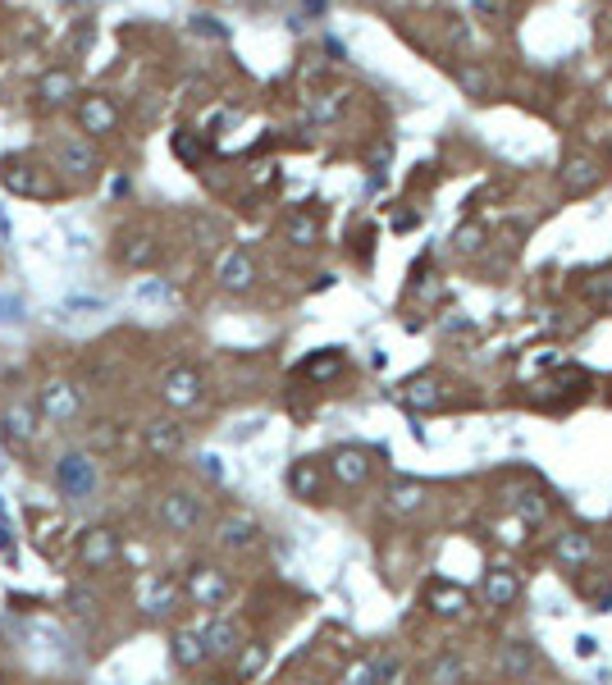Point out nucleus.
Returning <instances> with one entry per match:
<instances>
[{"label":"nucleus","instance_id":"1","mask_svg":"<svg viewBox=\"0 0 612 685\" xmlns=\"http://www.w3.org/2000/svg\"><path fill=\"white\" fill-rule=\"evenodd\" d=\"M183 594H187L196 607H211V612H220V607L233 598V580H229L220 567H211V562H196V567L187 571Z\"/></svg>","mask_w":612,"mask_h":685},{"label":"nucleus","instance_id":"2","mask_svg":"<svg viewBox=\"0 0 612 685\" xmlns=\"http://www.w3.org/2000/svg\"><path fill=\"white\" fill-rule=\"evenodd\" d=\"M55 489L64 498H92L96 494V461L87 452H64L55 461Z\"/></svg>","mask_w":612,"mask_h":685},{"label":"nucleus","instance_id":"3","mask_svg":"<svg viewBox=\"0 0 612 685\" xmlns=\"http://www.w3.org/2000/svg\"><path fill=\"white\" fill-rule=\"evenodd\" d=\"M37 411H41L46 421L69 425V421H78V416H83V388H78V384H69V379H55V384H46V388H41Z\"/></svg>","mask_w":612,"mask_h":685},{"label":"nucleus","instance_id":"4","mask_svg":"<svg viewBox=\"0 0 612 685\" xmlns=\"http://www.w3.org/2000/svg\"><path fill=\"white\" fill-rule=\"evenodd\" d=\"M119 562V534L110 525H92L78 539V567L83 571H110Z\"/></svg>","mask_w":612,"mask_h":685},{"label":"nucleus","instance_id":"5","mask_svg":"<svg viewBox=\"0 0 612 685\" xmlns=\"http://www.w3.org/2000/svg\"><path fill=\"white\" fill-rule=\"evenodd\" d=\"M78 132L83 137H110V132H119V105H114V96L87 92L78 101Z\"/></svg>","mask_w":612,"mask_h":685},{"label":"nucleus","instance_id":"6","mask_svg":"<svg viewBox=\"0 0 612 685\" xmlns=\"http://www.w3.org/2000/svg\"><path fill=\"white\" fill-rule=\"evenodd\" d=\"M74 96H78V74L74 68H46V74L37 78V87H32L37 110H64V105H74Z\"/></svg>","mask_w":612,"mask_h":685},{"label":"nucleus","instance_id":"7","mask_svg":"<svg viewBox=\"0 0 612 685\" xmlns=\"http://www.w3.org/2000/svg\"><path fill=\"white\" fill-rule=\"evenodd\" d=\"M55 169L78 174V178H96L101 174V156L92 147V137H64V142H55Z\"/></svg>","mask_w":612,"mask_h":685},{"label":"nucleus","instance_id":"8","mask_svg":"<svg viewBox=\"0 0 612 685\" xmlns=\"http://www.w3.org/2000/svg\"><path fill=\"white\" fill-rule=\"evenodd\" d=\"M201 498L196 494H165L160 498V521H165V530H174V534H192L196 525H201Z\"/></svg>","mask_w":612,"mask_h":685},{"label":"nucleus","instance_id":"9","mask_svg":"<svg viewBox=\"0 0 612 685\" xmlns=\"http://www.w3.org/2000/svg\"><path fill=\"white\" fill-rule=\"evenodd\" d=\"M0 183H5L10 192H19V196H55V178L32 169V165H23V160H10L5 169H0Z\"/></svg>","mask_w":612,"mask_h":685},{"label":"nucleus","instance_id":"10","mask_svg":"<svg viewBox=\"0 0 612 685\" xmlns=\"http://www.w3.org/2000/svg\"><path fill=\"white\" fill-rule=\"evenodd\" d=\"M160 397H165L174 411L196 406V402H201V375H196L192 366H174V370L165 375V384H160Z\"/></svg>","mask_w":612,"mask_h":685},{"label":"nucleus","instance_id":"11","mask_svg":"<svg viewBox=\"0 0 612 685\" xmlns=\"http://www.w3.org/2000/svg\"><path fill=\"white\" fill-rule=\"evenodd\" d=\"M142 443H147V452H156V457H174V452H183V425L169 421V416L147 421V425H142Z\"/></svg>","mask_w":612,"mask_h":685},{"label":"nucleus","instance_id":"12","mask_svg":"<svg viewBox=\"0 0 612 685\" xmlns=\"http://www.w3.org/2000/svg\"><path fill=\"white\" fill-rule=\"evenodd\" d=\"M138 603H142L147 616H165V612H174V603H178V585L165 580V576H147L142 589H138Z\"/></svg>","mask_w":612,"mask_h":685},{"label":"nucleus","instance_id":"13","mask_svg":"<svg viewBox=\"0 0 612 685\" xmlns=\"http://www.w3.org/2000/svg\"><path fill=\"white\" fill-rule=\"evenodd\" d=\"M220 543L224 548H251L256 539H260V521L256 516H247V512H229V516H220Z\"/></svg>","mask_w":612,"mask_h":685},{"label":"nucleus","instance_id":"14","mask_svg":"<svg viewBox=\"0 0 612 685\" xmlns=\"http://www.w3.org/2000/svg\"><path fill=\"white\" fill-rule=\"evenodd\" d=\"M220 284H224L229 293H247V288L256 284V260H251L242 247L220 260Z\"/></svg>","mask_w":612,"mask_h":685},{"label":"nucleus","instance_id":"15","mask_svg":"<svg viewBox=\"0 0 612 685\" xmlns=\"http://www.w3.org/2000/svg\"><path fill=\"white\" fill-rule=\"evenodd\" d=\"M402 402L412 406V411H439L443 406V388L434 375H412L402 384Z\"/></svg>","mask_w":612,"mask_h":685},{"label":"nucleus","instance_id":"16","mask_svg":"<svg viewBox=\"0 0 612 685\" xmlns=\"http://www.w3.org/2000/svg\"><path fill=\"white\" fill-rule=\"evenodd\" d=\"M37 416H41L37 406L14 402V406H5V411H0V430H5L10 439H32V434H37Z\"/></svg>","mask_w":612,"mask_h":685},{"label":"nucleus","instance_id":"17","mask_svg":"<svg viewBox=\"0 0 612 685\" xmlns=\"http://www.w3.org/2000/svg\"><path fill=\"white\" fill-rule=\"evenodd\" d=\"M201 640H206V653L211 658H229V653H238V626L229 622V616H215V622L201 631Z\"/></svg>","mask_w":612,"mask_h":685},{"label":"nucleus","instance_id":"18","mask_svg":"<svg viewBox=\"0 0 612 685\" xmlns=\"http://www.w3.org/2000/svg\"><path fill=\"white\" fill-rule=\"evenodd\" d=\"M211 653H206V640H201V631H178L174 635V667H183V671H192V667H201Z\"/></svg>","mask_w":612,"mask_h":685},{"label":"nucleus","instance_id":"19","mask_svg":"<svg viewBox=\"0 0 612 685\" xmlns=\"http://www.w3.org/2000/svg\"><path fill=\"white\" fill-rule=\"evenodd\" d=\"M589 187H598V165L589 156H571L562 165V192H589Z\"/></svg>","mask_w":612,"mask_h":685},{"label":"nucleus","instance_id":"20","mask_svg":"<svg viewBox=\"0 0 612 685\" xmlns=\"http://www.w3.org/2000/svg\"><path fill=\"white\" fill-rule=\"evenodd\" d=\"M333 475L343 480V485H361V480L370 475V461L361 448H338L333 452Z\"/></svg>","mask_w":612,"mask_h":685},{"label":"nucleus","instance_id":"21","mask_svg":"<svg viewBox=\"0 0 612 685\" xmlns=\"http://www.w3.org/2000/svg\"><path fill=\"white\" fill-rule=\"evenodd\" d=\"M288 489H293L297 498H320V494H324L320 466H315V461H297V466L288 470Z\"/></svg>","mask_w":612,"mask_h":685},{"label":"nucleus","instance_id":"22","mask_svg":"<svg viewBox=\"0 0 612 685\" xmlns=\"http://www.w3.org/2000/svg\"><path fill=\"white\" fill-rule=\"evenodd\" d=\"M516 594H521V580H516L512 571H489V576H485V598H489L494 607H507Z\"/></svg>","mask_w":612,"mask_h":685},{"label":"nucleus","instance_id":"23","mask_svg":"<svg viewBox=\"0 0 612 685\" xmlns=\"http://www.w3.org/2000/svg\"><path fill=\"white\" fill-rule=\"evenodd\" d=\"M119 260H123V265H151V260H156V242H151L147 233H123Z\"/></svg>","mask_w":612,"mask_h":685},{"label":"nucleus","instance_id":"24","mask_svg":"<svg viewBox=\"0 0 612 685\" xmlns=\"http://www.w3.org/2000/svg\"><path fill=\"white\" fill-rule=\"evenodd\" d=\"M174 156H178L187 169H196L201 160H206V142H201L192 128H178V132H174Z\"/></svg>","mask_w":612,"mask_h":685},{"label":"nucleus","instance_id":"25","mask_svg":"<svg viewBox=\"0 0 612 685\" xmlns=\"http://www.w3.org/2000/svg\"><path fill=\"white\" fill-rule=\"evenodd\" d=\"M430 607L439 616H457V612H466V589H457V585H430Z\"/></svg>","mask_w":612,"mask_h":685},{"label":"nucleus","instance_id":"26","mask_svg":"<svg viewBox=\"0 0 612 685\" xmlns=\"http://www.w3.org/2000/svg\"><path fill=\"white\" fill-rule=\"evenodd\" d=\"M498 667H503V676H525L534 667V649L530 644H503Z\"/></svg>","mask_w":612,"mask_h":685},{"label":"nucleus","instance_id":"27","mask_svg":"<svg viewBox=\"0 0 612 685\" xmlns=\"http://www.w3.org/2000/svg\"><path fill=\"white\" fill-rule=\"evenodd\" d=\"M558 558H562L567 567H580V562L589 558V534H585V530L562 534V539H558Z\"/></svg>","mask_w":612,"mask_h":685},{"label":"nucleus","instance_id":"28","mask_svg":"<svg viewBox=\"0 0 612 685\" xmlns=\"http://www.w3.org/2000/svg\"><path fill=\"white\" fill-rule=\"evenodd\" d=\"M338 370H343V357H338V352H324V357H311V361L302 366V375H306V379H333Z\"/></svg>","mask_w":612,"mask_h":685},{"label":"nucleus","instance_id":"29","mask_svg":"<svg viewBox=\"0 0 612 685\" xmlns=\"http://www.w3.org/2000/svg\"><path fill=\"white\" fill-rule=\"evenodd\" d=\"M430 680H439V685H448V680H461L466 676V667H461V658H452V653H443V658H434L430 662V671H425Z\"/></svg>","mask_w":612,"mask_h":685},{"label":"nucleus","instance_id":"30","mask_svg":"<svg viewBox=\"0 0 612 685\" xmlns=\"http://www.w3.org/2000/svg\"><path fill=\"white\" fill-rule=\"evenodd\" d=\"M288 238H293L297 247H311V242H320V224H315L311 215H293V220H288Z\"/></svg>","mask_w":612,"mask_h":685},{"label":"nucleus","instance_id":"31","mask_svg":"<svg viewBox=\"0 0 612 685\" xmlns=\"http://www.w3.org/2000/svg\"><path fill=\"white\" fill-rule=\"evenodd\" d=\"M69 607L78 612V616H96V607H101V598L87 589V585H69Z\"/></svg>","mask_w":612,"mask_h":685},{"label":"nucleus","instance_id":"32","mask_svg":"<svg viewBox=\"0 0 612 685\" xmlns=\"http://www.w3.org/2000/svg\"><path fill=\"white\" fill-rule=\"evenodd\" d=\"M393 507L397 512H412V507H421V485H412V480H402V485H393Z\"/></svg>","mask_w":612,"mask_h":685},{"label":"nucleus","instance_id":"33","mask_svg":"<svg viewBox=\"0 0 612 685\" xmlns=\"http://www.w3.org/2000/svg\"><path fill=\"white\" fill-rule=\"evenodd\" d=\"M192 233H196L201 247H220V238H224V229H220L211 215H196V220H192Z\"/></svg>","mask_w":612,"mask_h":685},{"label":"nucleus","instance_id":"34","mask_svg":"<svg viewBox=\"0 0 612 685\" xmlns=\"http://www.w3.org/2000/svg\"><path fill=\"white\" fill-rule=\"evenodd\" d=\"M23 315H28V306L19 293H0V324H23Z\"/></svg>","mask_w":612,"mask_h":685},{"label":"nucleus","instance_id":"35","mask_svg":"<svg viewBox=\"0 0 612 685\" xmlns=\"http://www.w3.org/2000/svg\"><path fill=\"white\" fill-rule=\"evenodd\" d=\"M589 297L603 302V306L612 302V265H603L598 274H589Z\"/></svg>","mask_w":612,"mask_h":685},{"label":"nucleus","instance_id":"36","mask_svg":"<svg viewBox=\"0 0 612 685\" xmlns=\"http://www.w3.org/2000/svg\"><path fill=\"white\" fill-rule=\"evenodd\" d=\"M132 297H138V302H165V297H169V288H165L160 279H142L138 288H132Z\"/></svg>","mask_w":612,"mask_h":685},{"label":"nucleus","instance_id":"37","mask_svg":"<svg viewBox=\"0 0 612 685\" xmlns=\"http://www.w3.org/2000/svg\"><path fill=\"white\" fill-rule=\"evenodd\" d=\"M192 32H201V37H220V41L229 37V28H224L220 19H211V14H196V19H192Z\"/></svg>","mask_w":612,"mask_h":685},{"label":"nucleus","instance_id":"38","mask_svg":"<svg viewBox=\"0 0 612 685\" xmlns=\"http://www.w3.org/2000/svg\"><path fill=\"white\" fill-rule=\"evenodd\" d=\"M370 676H375V680H397V676H402V662H397V658H375V662H370Z\"/></svg>","mask_w":612,"mask_h":685},{"label":"nucleus","instance_id":"39","mask_svg":"<svg viewBox=\"0 0 612 685\" xmlns=\"http://www.w3.org/2000/svg\"><path fill=\"white\" fill-rule=\"evenodd\" d=\"M101 306H105L101 297H83V293H69L59 302V311H101Z\"/></svg>","mask_w":612,"mask_h":685},{"label":"nucleus","instance_id":"40","mask_svg":"<svg viewBox=\"0 0 612 685\" xmlns=\"http://www.w3.org/2000/svg\"><path fill=\"white\" fill-rule=\"evenodd\" d=\"M338 105H343V96H333V92H329L324 101H315V105H311V119H333V114H338Z\"/></svg>","mask_w":612,"mask_h":685},{"label":"nucleus","instance_id":"41","mask_svg":"<svg viewBox=\"0 0 612 685\" xmlns=\"http://www.w3.org/2000/svg\"><path fill=\"white\" fill-rule=\"evenodd\" d=\"M260 662H265V649H260V644H251V649L242 653V667H238V671H242V676H256V671H260Z\"/></svg>","mask_w":612,"mask_h":685},{"label":"nucleus","instance_id":"42","mask_svg":"<svg viewBox=\"0 0 612 685\" xmlns=\"http://www.w3.org/2000/svg\"><path fill=\"white\" fill-rule=\"evenodd\" d=\"M452 242H457L461 251H475V247H480V229H475V224H466V229H461Z\"/></svg>","mask_w":612,"mask_h":685},{"label":"nucleus","instance_id":"43","mask_svg":"<svg viewBox=\"0 0 612 685\" xmlns=\"http://www.w3.org/2000/svg\"><path fill=\"white\" fill-rule=\"evenodd\" d=\"M201 470H206L211 480H224V466H220V457H211V452L201 457Z\"/></svg>","mask_w":612,"mask_h":685},{"label":"nucleus","instance_id":"44","mask_svg":"<svg viewBox=\"0 0 612 685\" xmlns=\"http://www.w3.org/2000/svg\"><path fill=\"white\" fill-rule=\"evenodd\" d=\"M594 649H598V644H594L589 635H580V640H576V653H580V658H594Z\"/></svg>","mask_w":612,"mask_h":685},{"label":"nucleus","instance_id":"45","mask_svg":"<svg viewBox=\"0 0 612 685\" xmlns=\"http://www.w3.org/2000/svg\"><path fill=\"white\" fill-rule=\"evenodd\" d=\"M306 10H311V14H320V10H324V0H306Z\"/></svg>","mask_w":612,"mask_h":685},{"label":"nucleus","instance_id":"46","mask_svg":"<svg viewBox=\"0 0 612 685\" xmlns=\"http://www.w3.org/2000/svg\"><path fill=\"white\" fill-rule=\"evenodd\" d=\"M0 680H5V676H0Z\"/></svg>","mask_w":612,"mask_h":685}]
</instances>
